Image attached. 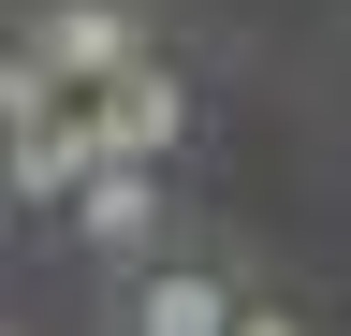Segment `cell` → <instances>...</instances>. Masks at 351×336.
Listing matches in <instances>:
<instances>
[{"mask_svg":"<svg viewBox=\"0 0 351 336\" xmlns=\"http://www.w3.org/2000/svg\"><path fill=\"white\" fill-rule=\"evenodd\" d=\"M15 59H44L59 88H117V73L147 59V29H132L117 0H29V29H15Z\"/></svg>","mask_w":351,"mask_h":336,"instance_id":"6da1fadb","label":"cell"},{"mask_svg":"<svg viewBox=\"0 0 351 336\" xmlns=\"http://www.w3.org/2000/svg\"><path fill=\"white\" fill-rule=\"evenodd\" d=\"M88 117H103V161H176V132H191V88H176L161 59H132L117 88H88Z\"/></svg>","mask_w":351,"mask_h":336,"instance_id":"7a4b0ae2","label":"cell"},{"mask_svg":"<svg viewBox=\"0 0 351 336\" xmlns=\"http://www.w3.org/2000/svg\"><path fill=\"white\" fill-rule=\"evenodd\" d=\"M73 234L88 248H161V161H103L73 190Z\"/></svg>","mask_w":351,"mask_h":336,"instance_id":"3957f363","label":"cell"},{"mask_svg":"<svg viewBox=\"0 0 351 336\" xmlns=\"http://www.w3.org/2000/svg\"><path fill=\"white\" fill-rule=\"evenodd\" d=\"M234 322H249V307H234L205 263H147V278H132V336H234Z\"/></svg>","mask_w":351,"mask_h":336,"instance_id":"277c9868","label":"cell"},{"mask_svg":"<svg viewBox=\"0 0 351 336\" xmlns=\"http://www.w3.org/2000/svg\"><path fill=\"white\" fill-rule=\"evenodd\" d=\"M234 336H293V307H249V322H234Z\"/></svg>","mask_w":351,"mask_h":336,"instance_id":"5b68a950","label":"cell"}]
</instances>
